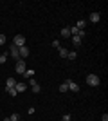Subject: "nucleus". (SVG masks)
Returning <instances> with one entry per match:
<instances>
[{
  "mask_svg": "<svg viewBox=\"0 0 108 121\" xmlns=\"http://www.w3.org/2000/svg\"><path fill=\"white\" fill-rule=\"evenodd\" d=\"M67 85H68V91H72V92H77V91H79V85L74 83L72 80H67Z\"/></svg>",
  "mask_w": 108,
  "mask_h": 121,
  "instance_id": "7",
  "label": "nucleus"
},
{
  "mask_svg": "<svg viewBox=\"0 0 108 121\" xmlns=\"http://www.w3.org/2000/svg\"><path fill=\"white\" fill-rule=\"evenodd\" d=\"M24 76H25V78H29V80H31L32 76H34V71H32V69H27V71L24 72Z\"/></svg>",
  "mask_w": 108,
  "mask_h": 121,
  "instance_id": "14",
  "label": "nucleus"
},
{
  "mask_svg": "<svg viewBox=\"0 0 108 121\" xmlns=\"http://www.w3.org/2000/svg\"><path fill=\"white\" fill-rule=\"evenodd\" d=\"M29 87L32 89V92H40V91H41V87L38 85V83H36V80H34V78H31V80H29Z\"/></svg>",
  "mask_w": 108,
  "mask_h": 121,
  "instance_id": "4",
  "label": "nucleus"
},
{
  "mask_svg": "<svg viewBox=\"0 0 108 121\" xmlns=\"http://www.w3.org/2000/svg\"><path fill=\"white\" fill-rule=\"evenodd\" d=\"M67 91H68V85H67V81H63L60 85V92H67Z\"/></svg>",
  "mask_w": 108,
  "mask_h": 121,
  "instance_id": "16",
  "label": "nucleus"
},
{
  "mask_svg": "<svg viewBox=\"0 0 108 121\" xmlns=\"http://www.w3.org/2000/svg\"><path fill=\"white\" fill-rule=\"evenodd\" d=\"M5 43V35H0V45H4Z\"/></svg>",
  "mask_w": 108,
  "mask_h": 121,
  "instance_id": "22",
  "label": "nucleus"
},
{
  "mask_svg": "<svg viewBox=\"0 0 108 121\" xmlns=\"http://www.w3.org/2000/svg\"><path fill=\"white\" fill-rule=\"evenodd\" d=\"M7 92H9L11 96H16V94H18V92H16V89H15V87H11V89H7Z\"/></svg>",
  "mask_w": 108,
  "mask_h": 121,
  "instance_id": "19",
  "label": "nucleus"
},
{
  "mask_svg": "<svg viewBox=\"0 0 108 121\" xmlns=\"http://www.w3.org/2000/svg\"><path fill=\"white\" fill-rule=\"evenodd\" d=\"M5 60H7V54H5V52L0 54V63H5Z\"/></svg>",
  "mask_w": 108,
  "mask_h": 121,
  "instance_id": "20",
  "label": "nucleus"
},
{
  "mask_svg": "<svg viewBox=\"0 0 108 121\" xmlns=\"http://www.w3.org/2000/svg\"><path fill=\"white\" fill-rule=\"evenodd\" d=\"M25 71H27L25 61H24V60H16V72H18V74H24Z\"/></svg>",
  "mask_w": 108,
  "mask_h": 121,
  "instance_id": "3",
  "label": "nucleus"
},
{
  "mask_svg": "<svg viewBox=\"0 0 108 121\" xmlns=\"http://www.w3.org/2000/svg\"><path fill=\"white\" fill-rule=\"evenodd\" d=\"M87 83H88L90 87H97L99 83H101V80H99L97 74H88V76H87Z\"/></svg>",
  "mask_w": 108,
  "mask_h": 121,
  "instance_id": "1",
  "label": "nucleus"
},
{
  "mask_svg": "<svg viewBox=\"0 0 108 121\" xmlns=\"http://www.w3.org/2000/svg\"><path fill=\"white\" fill-rule=\"evenodd\" d=\"M15 89H16V92H24L27 89V83H22V81H20V83H16V85H15Z\"/></svg>",
  "mask_w": 108,
  "mask_h": 121,
  "instance_id": "9",
  "label": "nucleus"
},
{
  "mask_svg": "<svg viewBox=\"0 0 108 121\" xmlns=\"http://www.w3.org/2000/svg\"><path fill=\"white\" fill-rule=\"evenodd\" d=\"M61 36H63V38H67V36H70V31H68V27L61 29Z\"/></svg>",
  "mask_w": 108,
  "mask_h": 121,
  "instance_id": "17",
  "label": "nucleus"
},
{
  "mask_svg": "<svg viewBox=\"0 0 108 121\" xmlns=\"http://www.w3.org/2000/svg\"><path fill=\"white\" fill-rule=\"evenodd\" d=\"M13 45L18 47V49H20V47H24V45H25V36L16 35V36H15V40H13Z\"/></svg>",
  "mask_w": 108,
  "mask_h": 121,
  "instance_id": "2",
  "label": "nucleus"
},
{
  "mask_svg": "<svg viewBox=\"0 0 108 121\" xmlns=\"http://www.w3.org/2000/svg\"><path fill=\"white\" fill-rule=\"evenodd\" d=\"M103 121H108V114H106V112L103 114Z\"/></svg>",
  "mask_w": 108,
  "mask_h": 121,
  "instance_id": "25",
  "label": "nucleus"
},
{
  "mask_svg": "<svg viewBox=\"0 0 108 121\" xmlns=\"http://www.w3.org/2000/svg\"><path fill=\"white\" fill-rule=\"evenodd\" d=\"M68 31H70V35H74V36H77V35H79V29H77L76 25H72V27H68Z\"/></svg>",
  "mask_w": 108,
  "mask_h": 121,
  "instance_id": "13",
  "label": "nucleus"
},
{
  "mask_svg": "<svg viewBox=\"0 0 108 121\" xmlns=\"http://www.w3.org/2000/svg\"><path fill=\"white\" fill-rule=\"evenodd\" d=\"M9 54L15 58V60H18L20 58V52H18V47H15V45H11L9 47Z\"/></svg>",
  "mask_w": 108,
  "mask_h": 121,
  "instance_id": "6",
  "label": "nucleus"
},
{
  "mask_svg": "<svg viewBox=\"0 0 108 121\" xmlns=\"http://www.w3.org/2000/svg\"><path fill=\"white\" fill-rule=\"evenodd\" d=\"M67 54H68V51L65 49V47H60V56H61V58H67Z\"/></svg>",
  "mask_w": 108,
  "mask_h": 121,
  "instance_id": "15",
  "label": "nucleus"
},
{
  "mask_svg": "<svg viewBox=\"0 0 108 121\" xmlns=\"http://www.w3.org/2000/svg\"><path fill=\"white\" fill-rule=\"evenodd\" d=\"M99 20H101V15H99V13H92V15H90V22H92V24H97Z\"/></svg>",
  "mask_w": 108,
  "mask_h": 121,
  "instance_id": "8",
  "label": "nucleus"
},
{
  "mask_svg": "<svg viewBox=\"0 0 108 121\" xmlns=\"http://www.w3.org/2000/svg\"><path fill=\"white\" fill-rule=\"evenodd\" d=\"M61 121H70V114H65V116L61 117Z\"/></svg>",
  "mask_w": 108,
  "mask_h": 121,
  "instance_id": "24",
  "label": "nucleus"
},
{
  "mask_svg": "<svg viewBox=\"0 0 108 121\" xmlns=\"http://www.w3.org/2000/svg\"><path fill=\"white\" fill-rule=\"evenodd\" d=\"M67 58H68V60H76V51H68Z\"/></svg>",
  "mask_w": 108,
  "mask_h": 121,
  "instance_id": "18",
  "label": "nucleus"
},
{
  "mask_svg": "<svg viewBox=\"0 0 108 121\" xmlns=\"http://www.w3.org/2000/svg\"><path fill=\"white\" fill-rule=\"evenodd\" d=\"M18 117H20V116H18V114L15 112V114H11V117H9V119H11V121H18Z\"/></svg>",
  "mask_w": 108,
  "mask_h": 121,
  "instance_id": "21",
  "label": "nucleus"
},
{
  "mask_svg": "<svg viewBox=\"0 0 108 121\" xmlns=\"http://www.w3.org/2000/svg\"><path fill=\"white\" fill-rule=\"evenodd\" d=\"M18 52H20V58H27V56L31 54V51H29V47H27V45L20 47V49H18Z\"/></svg>",
  "mask_w": 108,
  "mask_h": 121,
  "instance_id": "5",
  "label": "nucleus"
},
{
  "mask_svg": "<svg viewBox=\"0 0 108 121\" xmlns=\"http://www.w3.org/2000/svg\"><path fill=\"white\" fill-rule=\"evenodd\" d=\"M81 42H83V40L79 38V36H72V43H74L76 47H77V45H81Z\"/></svg>",
  "mask_w": 108,
  "mask_h": 121,
  "instance_id": "12",
  "label": "nucleus"
},
{
  "mask_svg": "<svg viewBox=\"0 0 108 121\" xmlns=\"http://www.w3.org/2000/svg\"><path fill=\"white\" fill-rule=\"evenodd\" d=\"M85 25H87V22H85V20H77L76 27H77L79 31H85Z\"/></svg>",
  "mask_w": 108,
  "mask_h": 121,
  "instance_id": "11",
  "label": "nucleus"
},
{
  "mask_svg": "<svg viewBox=\"0 0 108 121\" xmlns=\"http://www.w3.org/2000/svg\"><path fill=\"white\" fill-rule=\"evenodd\" d=\"M4 121H11V119H9V117H5V119H4Z\"/></svg>",
  "mask_w": 108,
  "mask_h": 121,
  "instance_id": "26",
  "label": "nucleus"
},
{
  "mask_svg": "<svg viewBox=\"0 0 108 121\" xmlns=\"http://www.w3.org/2000/svg\"><path fill=\"white\" fill-rule=\"evenodd\" d=\"M52 47H56V49H60V42H58V40H52Z\"/></svg>",
  "mask_w": 108,
  "mask_h": 121,
  "instance_id": "23",
  "label": "nucleus"
},
{
  "mask_svg": "<svg viewBox=\"0 0 108 121\" xmlns=\"http://www.w3.org/2000/svg\"><path fill=\"white\" fill-rule=\"evenodd\" d=\"M15 85H16V80H15V78H9V80L5 81V91L11 89V87H15Z\"/></svg>",
  "mask_w": 108,
  "mask_h": 121,
  "instance_id": "10",
  "label": "nucleus"
}]
</instances>
